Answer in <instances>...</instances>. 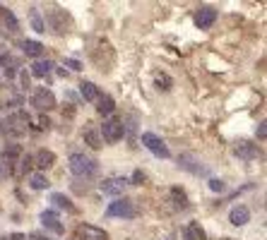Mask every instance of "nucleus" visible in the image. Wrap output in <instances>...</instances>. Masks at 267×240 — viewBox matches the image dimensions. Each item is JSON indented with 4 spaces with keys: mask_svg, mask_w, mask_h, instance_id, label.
I'll return each mask as SVG.
<instances>
[{
    "mask_svg": "<svg viewBox=\"0 0 267 240\" xmlns=\"http://www.w3.org/2000/svg\"><path fill=\"white\" fill-rule=\"evenodd\" d=\"M255 135H257V137H260V140H265V137H267V128H265V123H260V125H257Z\"/></svg>",
    "mask_w": 267,
    "mask_h": 240,
    "instance_id": "31",
    "label": "nucleus"
},
{
    "mask_svg": "<svg viewBox=\"0 0 267 240\" xmlns=\"http://www.w3.org/2000/svg\"><path fill=\"white\" fill-rule=\"evenodd\" d=\"M101 142H109V144H116L123 140V135H125V125H123V120L118 118H109L104 120V125H101Z\"/></svg>",
    "mask_w": 267,
    "mask_h": 240,
    "instance_id": "2",
    "label": "nucleus"
},
{
    "mask_svg": "<svg viewBox=\"0 0 267 240\" xmlns=\"http://www.w3.org/2000/svg\"><path fill=\"white\" fill-rule=\"evenodd\" d=\"M60 15H63V12H60V8H51V10H48V24H51L58 34H65L67 29H65V22L60 20Z\"/></svg>",
    "mask_w": 267,
    "mask_h": 240,
    "instance_id": "19",
    "label": "nucleus"
},
{
    "mask_svg": "<svg viewBox=\"0 0 267 240\" xmlns=\"http://www.w3.org/2000/svg\"><path fill=\"white\" fill-rule=\"evenodd\" d=\"M32 106L36 110H41V113H46V110H53L58 106V101H56V94L51 91V89H36L32 94Z\"/></svg>",
    "mask_w": 267,
    "mask_h": 240,
    "instance_id": "4",
    "label": "nucleus"
},
{
    "mask_svg": "<svg viewBox=\"0 0 267 240\" xmlns=\"http://www.w3.org/2000/svg\"><path fill=\"white\" fill-rule=\"evenodd\" d=\"M205 238H207V233L200 226V221H190L188 226L183 228V240H205Z\"/></svg>",
    "mask_w": 267,
    "mask_h": 240,
    "instance_id": "15",
    "label": "nucleus"
},
{
    "mask_svg": "<svg viewBox=\"0 0 267 240\" xmlns=\"http://www.w3.org/2000/svg\"><path fill=\"white\" fill-rule=\"evenodd\" d=\"M65 65L70 67V70H82V63H79V60H72V58H65Z\"/></svg>",
    "mask_w": 267,
    "mask_h": 240,
    "instance_id": "30",
    "label": "nucleus"
},
{
    "mask_svg": "<svg viewBox=\"0 0 267 240\" xmlns=\"http://www.w3.org/2000/svg\"><path fill=\"white\" fill-rule=\"evenodd\" d=\"M97 101H99V106H97V110H99V115H111L113 110H116V101H113V96H109V94H104V96H99Z\"/></svg>",
    "mask_w": 267,
    "mask_h": 240,
    "instance_id": "21",
    "label": "nucleus"
},
{
    "mask_svg": "<svg viewBox=\"0 0 267 240\" xmlns=\"http://www.w3.org/2000/svg\"><path fill=\"white\" fill-rule=\"evenodd\" d=\"M3 240H27V235L24 233H10V235H5Z\"/></svg>",
    "mask_w": 267,
    "mask_h": 240,
    "instance_id": "33",
    "label": "nucleus"
},
{
    "mask_svg": "<svg viewBox=\"0 0 267 240\" xmlns=\"http://www.w3.org/2000/svg\"><path fill=\"white\" fill-rule=\"evenodd\" d=\"M207 185H210L212 192H224V190H226L224 180H219V178H210V183H207Z\"/></svg>",
    "mask_w": 267,
    "mask_h": 240,
    "instance_id": "27",
    "label": "nucleus"
},
{
    "mask_svg": "<svg viewBox=\"0 0 267 240\" xmlns=\"http://www.w3.org/2000/svg\"><path fill=\"white\" fill-rule=\"evenodd\" d=\"M51 70H53V63H51V60H36L32 65V75L41 79V77L51 75Z\"/></svg>",
    "mask_w": 267,
    "mask_h": 240,
    "instance_id": "22",
    "label": "nucleus"
},
{
    "mask_svg": "<svg viewBox=\"0 0 267 240\" xmlns=\"http://www.w3.org/2000/svg\"><path fill=\"white\" fill-rule=\"evenodd\" d=\"M178 166H181V168H186V171H190V173H195V175H205L207 173V168H205V166H195V159H193V156H188V154H186V156H178Z\"/></svg>",
    "mask_w": 267,
    "mask_h": 240,
    "instance_id": "17",
    "label": "nucleus"
},
{
    "mask_svg": "<svg viewBox=\"0 0 267 240\" xmlns=\"http://www.w3.org/2000/svg\"><path fill=\"white\" fill-rule=\"evenodd\" d=\"M79 94L84 101H97L101 96L99 94V87L94 84V82H79Z\"/></svg>",
    "mask_w": 267,
    "mask_h": 240,
    "instance_id": "18",
    "label": "nucleus"
},
{
    "mask_svg": "<svg viewBox=\"0 0 267 240\" xmlns=\"http://www.w3.org/2000/svg\"><path fill=\"white\" fill-rule=\"evenodd\" d=\"M128 185H130L128 178H106V180L101 183V192H104V195H111V197H118L125 192Z\"/></svg>",
    "mask_w": 267,
    "mask_h": 240,
    "instance_id": "9",
    "label": "nucleus"
},
{
    "mask_svg": "<svg viewBox=\"0 0 267 240\" xmlns=\"http://www.w3.org/2000/svg\"><path fill=\"white\" fill-rule=\"evenodd\" d=\"M77 240H109V233L99 226H92V223H82L77 226Z\"/></svg>",
    "mask_w": 267,
    "mask_h": 240,
    "instance_id": "8",
    "label": "nucleus"
},
{
    "mask_svg": "<svg viewBox=\"0 0 267 240\" xmlns=\"http://www.w3.org/2000/svg\"><path fill=\"white\" fill-rule=\"evenodd\" d=\"M137 211H135V204L130 202V199H125V197H118L116 202H111L109 204V209H106V216L109 218H133Z\"/></svg>",
    "mask_w": 267,
    "mask_h": 240,
    "instance_id": "5",
    "label": "nucleus"
},
{
    "mask_svg": "<svg viewBox=\"0 0 267 240\" xmlns=\"http://www.w3.org/2000/svg\"><path fill=\"white\" fill-rule=\"evenodd\" d=\"M0 65H3V72H5V77H8V79H15V77H17V72H20V63H17L10 53L0 55Z\"/></svg>",
    "mask_w": 267,
    "mask_h": 240,
    "instance_id": "14",
    "label": "nucleus"
},
{
    "mask_svg": "<svg viewBox=\"0 0 267 240\" xmlns=\"http://www.w3.org/2000/svg\"><path fill=\"white\" fill-rule=\"evenodd\" d=\"M234 154L238 156V159H241V161H253V159H257V156H260V152H257V144L248 142V140H241V142H236Z\"/></svg>",
    "mask_w": 267,
    "mask_h": 240,
    "instance_id": "10",
    "label": "nucleus"
},
{
    "mask_svg": "<svg viewBox=\"0 0 267 240\" xmlns=\"http://www.w3.org/2000/svg\"><path fill=\"white\" fill-rule=\"evenodd\" d=\"M154 87L159 89V91H171L173 79H171L168 75H164V72H156V75H154Z\"/></svg>",
    "mask_w": 267,
    "mask_h": 240,
    "instance_id": "23",
    "label": "nucleus"
},
{
    "mask_svg": "<svg viewBox=\"0 0 267 240\" xmlns=\"http://www.w3.org/2000/svg\"><path fill=\"white\" fill-rule=\"evenodd\" d=\"M32 27H34V29H36L39 34L46 32V24L41 22V20H39V15H36V12H32Z\"/></svg>",
    "mask_w": 267,
    "mask_h": 240,
    "instance_id": "28",
    "label": "nucleus"
},
{
    "mask_svg": "<svg viewBox=\"0 0 267 240\" xmlns=\"http://www.w3.org/2000/svg\"><path fill=\"white\" fill-rule=\"evenodd\" d=\"M39 218H41V226H44L46 230H51V233H56V235H63V233H65V226H63L60 216H58L53 209H44Z\"/></svg>",
    "mask_w": 267,
    "mask_h": 240,
    "instance_id": "6",
    "label": "nucleus"
},
{
    "mask_svg": "<svg viewBox=\"0 0 267 240\" xmlns=\"http://www.w3.org/2000/svg\"><path fill=\"white\" fill-rule=\"evenodd\" d=\"M82 137H84V144H89L92 149H101V147H104L99 130H97L92 123H87V125H84V132H82Z\"/></svg>",
    "mask_w": 267,
    "mask_h": 240,
    "instance_id": "13",
    "label": "nucleus"
},
{
    "mask_svg": "<svg viewBox=\"0 0 267 240\" xmlns=\"http://www.w3.org/2000/svg\"><path fill=\"white\" fill-rule=\"evenodd\" d=\"M3 156L8 159V164H12V159L22 156V147H20V144H8V147H5V152H3Z\"/></svg>",
    "mask_w": 267,
    "mask_h": 240,
    "instance_id": "26",
    "label": "nucleus"
},
{
    "mask_svg": "<svg viewBox=\"0 0 267 240\" xmlns=\"http://www.w3.org/2000/svg\"><path fill=\"white\" fill-rule=\"evenodd\" d=\"M51 202H53L58 209H65V211H70V214H75V211H77V207L70 202V197H65L63 192H53V195H51Z\"/></svg>",
    "mask_w": 267,
    "mask_h": 240,
    "instance_id": "20",
    "label": "nucleus"
},
{
    "mask_svg": "<svg viewBox=\"0 0 267 240\" xmlns=\"http://www.w3.org/2000/svg\"><path fill=\"white\" fill-rule=\"evenodd\" d=\"M67 166H70V173L77 175V178H92V175L99 171V164L94 159L84 156V154H70Z\"/></svg>",
    "mask_w": 267,
    "mask_h": 240,
    "instance_id": "1",
    "label": "nucleus"
},
{
    "mask_svg": "<svg viewBox=\"0 0 267 240\" xmlns=\"http://www.w3.org/2000/svg\"><path fill=\"white\" fill-rule=\"evenodd\" d=\"M34 161H36V166H39L41 171H46V168H51V166L56 164V154L48 152V149H41V152H36Z\"/></svg>",
    "mask_w": 267,
    "mask_h": 240,
    "instance_id": "16",
    "label": "nucleus"
},
{
    "mask_svg": "<svg viewBox=\"0 0 267 240\" xmlns=\"http://www.w3.org/2000/svg\"><path fill=\"white\" fill-rule=\"evenodd\" d=\"M22 51L27 58H34V60H41V55H44V44L41 41H34V39H24L22 41Z\"/></svg>",
    "mask_w": 267,
    "mask_h": 240,
    "instance_id": "12",
    "label": "nucleus"
},
{
    "mask_svg": "<svg viewBox=\"0 0 267 240\" xmlns=\"http://www.w3.org/2000/svg\"><path fill=\"white\" fill-rule=\"evenodd\" d=\"M48 185H51V183H48V178H46L44 173L29 175V187H32V190H46Z\"/></svg>",
    "mask_w": 267,
    "mask_h": 240,
    "instance_id": "25",
    "label": "nucleus"
},
{
    "mask_svg": "<svg viewBox=\"0 0 267 240\" xmlns=\"http://www.w3.org/2000/svg\"><path fill=\"white\" fill-rule=\"evenodd\" d=\"M140 142L145 144V147L154 154V156H159V159H168V156H171V152H168V144L164 142L159 135H154V132H142Z\"/></svg>",
    "mask_w": 267,
    "mask_h": 240,
    "instance_id": "3",
    "label": "nucleus"
},
{
    "mask_svg": "<svg viewBox=\"0 0 267 240\" xmlns=\"http://www.w3.org/2000/svg\"><path fill=\"white\" fill-rule=\"evenodd\" d=\"M128 183H133V185H142V183H145V173H142V171H135L133 180H128Z\"/></svg>",
    "mask_w": 267,
    "mask_h": 240,
    "instance_id": "29",
    "label": "nucleus"
},
{
    "mask_svg": "<svg viewBox=\"0 0 267 240\" xmlns=\"http://www.w3.org/2000/svg\"><path fill=\"white\" fill-rule=\"evenodd\" d=\"M39 128H41V130H48V128H51V120L46 118V115H41V118H39Z\"/></svg>",
    "mask_w": 267,
    "mask_h": 240,
    "instance_id": "32",
    "label": "nucleus"
},
{
    "mask_svg": "<svg viewBox=\"0 0 267 240\" xmlns=\"http://www.w3.org/2000/svg\"><path fill=\"white\" fill-rule=\"evenodd\" d=\"M214 22H217V10L212 5H200L195 12V27L198 29H212Z\"/></svg>",
    "mask_w": 267,
    "mask_h": 240,
    "instance_id": "7",
    "label": "nucleus"
},
{
    "mask_svg": "<svg viewBox=\"0 0 267 240\" xmlns=\"http://www.w3.org/2000/svg\"><path fill=\"white\" fill-rule=\"evenodd\" d=\"M171 199L178 209H188V195L181 190V187H171Z\"/></svg>",
    "mask_w": 267,
    "mask_h": 240,
    "instance_id": "24",
    "label": "nucleus"
},
{
    "mask_svg": "<svg viewBox=\"0 0 267 240\" xmlns=\"http://www.w3.org/2000/svg\"><path fill=\"white\" fill-rule=\"evenodd\" d=\"M229 221H231L234 226H245V223L250 221V209L245 207V204H236V207L229 211Z\"/></svg>",
    "mask_w": 267,
    "mask_h": 240,
    "instance_id": "11",
    "label": "nucleus"
}]
</instances>
